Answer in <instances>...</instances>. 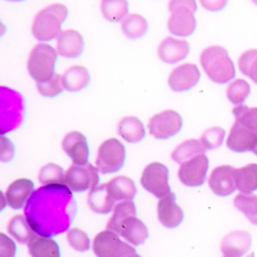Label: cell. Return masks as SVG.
I'll use <instances>...</instances> for the list:
<instances>
[{
	"mask_svg": "<svg viewBox=\"0 0 257 257\" xmlns=\"http://www.w3.org/2000/svg\"><path fill=\"white\" fill-rule=\"evenodd\" d=\"M201 66L208 79L216 84H226L235 77L233 61L222 47L206 48L201 54Z\"/></svg>",
	"mask_w": 257,
	"mask_h": 257,
	"instance_id": "cell-3",
	"label": "cell"
},
{
	"mask_svg": "<svg viewBox=\"0 0 257 257\" xmlns=\"http://www.w3.org/2000/svg\"><path fill=\"white\" fill-rule=\"evenodd\" d=\"M252 238L248 231L235 230L221 240V252L226 257H239L251 248Z\"/></svg>",
	"mask_w": 257,
	"mask_h": 257,
	"instance_id": "cell-20",
	"label": "cell"
},
{
	"mask_svg": "<svg viewBox=\"0 0 257 257\" xmlns=\"http://www.w3.org/2000/svg\"><path fill=\"white\" fill-rule=\"evenodd\" d=\"M181 128H183V118L180 113L173 109L155 114L148 122L149 134L160 141L175 137L181 132Z\"/></svg>",
	"mask_w": 257,
	"mask_h": 257,
	"instance_id": "cell-10",
	"label": "cell"
},
{
	"mask_svg": "<svg viewBox=\"0 0 257 257\" xmlns=\"http://www.w3.org/2000/svg\"><path fill=\"white\" fill-rule=\"evenodd\" d=\"M206 152V148L203 147L201 141L198 139H189V141H185L178 146L175 148V151L171 155V158H173L175 162L178 164H183L185 161L190 160V158L196 157V156L202 155V153Z\"/></svg>",
	"mask_w": 257,
	"mask_h": 257,
	"instance_id": "cell-32",
	"label": "cell"
},
{
	"mask_svg": "<svg viewBox=\"0 0 257 257\" xmlns=\"http://www.w3.org/2000/svg\"><path fill=\"white\" fill-rule=\"evenodd\" d=\"M118 134L123 138L127 143H141L146 137V127L138 117L127 116L123 117L118 123Z\"/></svg>",
	"mask_w": 257,
	"mask_h": 257,
	"instance_id": "cell-25",
	"label": "cell"
},
{
	"mask_svg": "<svg viewBox=\"0 0 257 257\" xmlns=\"http://www.w3.org/2000/svg\"><path fill=\"white\" fill-rule=\"evenodd\" d=\"M126 161V148L116 138L103 142L98 151L95 165L103 175L120 171Z\"/></svg>",
	"mask_w": 257,
	"mask_h": 257,
	"instance_id": "cell-6",
	"label": "cell"
},
{
	"mask_svg": "<svg viewBox=\"0 0 257 257\" xmlns=\"http://www.w3.org/2000/svg\"><path fill=\"white\" fill-rule=\"evenodd\" d=\"M36 86H38L39 93L43 96H47V98L58 96L64 89L62 75H59V73H56V75H54L50 80H48V81L36 82Z\"/></svg>",
	"mask_w": 257,
	"mask_h": 257,
	"instance_id": "cell-39",
	"label": "cell"
},
{
	"mask_svg": "<svg viewBox=\"0 0 257 257\" xmlns=\"http://www.w3.org/2000/svg\"><path fill=\"white\" fill-rule=\"evenodd\" d=\"M100 11L103 17L109 22H120L128 12L127 0H102Z\"/></svg>",
	"mask_w": 257,
	"mask_h": 257,
	"instance_id": "cell-33",
	"label": "cell"
},
{
	"mask_svg": "<svg viewBox=\"0 0 257 257\" xmlns=\"http://www.w3.org/2000/svg\"><path fill=\"white\" fill-rule=\"evenodd\" d=\"M26 116V103L18 91L2 86L0 89V126L2 135L22 126Z\"/></svg>",
	"mask_w": 257,
	"mask_h": 257,
	"instance_id": "cell-4",
	"label": "cell"
},
{
	"mask_svg": "<svg viewBox=\"0 0 257 257\" xmlns=\"http://www.w3.org/2000/svg\"><path fill=\"white\" fill-rule=\"evenodd\" d=\"M225 139V130L219 126L207 128L202 134L201 142L206 149H216L222 144Z\"/></svg>",
	"mask_w": 257,
	"mask_h": 257,
	"instance_id": "cell-40",
	"label": "cell"
},
{
	"mask_svg": "<svg viewBox=\"0 0 257 257\" xmlns=\"http://www.w3.org/2000/svg\"><path fill=\"white\" fill-rule=\"evenodd\" d=\"M149 29L148 21L141 15H128L121 21V30L123 35L130 40L142 39Z\"/></svg>",
	"mask_w": 257,
	"mask_h": 257,
	"instance_id": "cell-31",
	"label": "cell"
},
{
	"mask_svg": "<svg viewBox=\"0 0 257 257\" xmlns=\"http://www.w3.org/2000/svg\"><path fill=\"white\" fill-rule=\"evenodd\" d=\"M199 79H201V72L196 64L185 63L171 71L169 76V85L171 90L175 93H184L194 88L198 84Z\"/></svg>",
	"mask_w": 257,
	"mask_h": 257,
	"instance_id": "cell-13",
	"label": "cell"
},
{
	"mask_svg": "<svg viewBox=\"0 0 257 257\" xmlns=\"http://www.w3.org/2000/svg\"><path fill=\"white\" fill-rule=\"evenodd\" d=\"M67 240L71 247L76 251L85 252L90 248V239L88 234L79 228H71L67 231Z\"/></svg>",
	"mask_w": 257,
	"mask_h": 257,
	"instance_id": "cell-41",
	"label": "cell"
},
{
	"mask_svg": "<svg viewBox=\"0 0 257 257\" xmlns=\"http://www.w3.org/2000/svg\"><path fill=\"white\" fill-rule=\"evenodd\" d=\"M190 52L188 41L175 38H166L158 47V57L162 62L169 64L184 61Z\"/></svg>",
	"mask_w": 257,
	"mask_h": 257,
	"instance_id": "cell-19",
	"label": "cell"
},
{
	"mask_svg": "<svg viewBox=\"0 0 257 257\" xmlns=\"http://www.w3.org/2000/svg\"><path fill=\"white\" fill-rule=\"evenodd\" d=\"M234 206L237 210L243 212L245 217L257 225V196L252 193H242L240 192L235 198H234Z\"/></svg>",
	"mask_w": 257,
	"mask_h": 257,
	"instance_id": "cell-34",
	"label": "cell"
},
{
	"mask_svg": "<svg viewBox=\"0 0 257 257\" xmlns=\"http://www.w3.org/2000/svg\"><path fill=\"white\" fill-rule=\"evenodd\" d=\"M234 173H235V169L229 165L216 167L208 179V185L211 190L219 197H228L233 194L237 189Z\"/></svg>",
	"mask_w": 257,
	"mask_h": 257,
	"instance_id": "cell-15",
	"label": "cell"
},
{
	"mask_svg": "<svg viewBox=\"0 0 257 257\" xmlns=\"http://www.w3.org/2000/svg\"><path fill=\"white\" fill-rule=\"evenodd\" d=\"M170 13H174L176 11H190V12H197V2L196 0H170L169 3Z\"/></svg>",
	"mask_w": 257,
	"mask_h": 257,
	"instance_id": "cell-42",
	"label": "cell"
},
{
	"mask_svg": "<svg viewBox=\"0 0 257 257\" xmlns=\"http://www.w3.org/2000/svg\"><path fill=\"white\" fill-rule=\"evenodd\" d=\"M197 21L194 12L190 11H176L171 13V17L167 22V29L175 36L187 38L196 31Z\"/></svg>",
	"mask_w": 257,
	"mask_h": 257,
	"instance_id": "cell-21",
	"label": "cell"
},
{
	"mask_svg": "<svg viewBox=\"0 0 257 257\" xmlns=\"http://www.w3.org/2000/svg\"><path fill=\"white\" fill-rule=\"evenodd\" d=\"M157 213L161 224L169 229L178 228L184 220V211L176 203L175 194L173 192L170 193L169 196L160 198L157 205Z\"/></svg>",
	"mask_w": 257,
	"mask_h": 257,
	"instance_id": "cell-16",
	"label": "cell"
},
{
	"mask_svg": "<svg viewBox=\"0 0 257 257\" xmlns=\"http://www.w3.org/2000/svg\"><path fill=\"white\" fill-rule=\"evenodd\" d=\"M62 148L66 155L72 160L73 165H84L89 164V151L88 141L82 133L71 132L68 133L62 141Z\"/></svg>",
	"mask_w": 257,
	"mask_h": 257,
	"instance_id": "cell-14",
	"label": "cell"
},
{
	"mask_svg": "<svg viewBox=\"0 0 257 257\" xmlns=\"http://www.w3.org/2000/svg\"><path fill=\"white\" fill-rule=\"evenodd\" d=\"M76 213V201L66 184L43 185L25 206V216L34 230L45 237L70 230Z\"/></svg>",
	"mask_w": 257,
	"mask_h": 257,
	"instance_id": "cell-1",
	"label": "cell"
},
{
	"mask_svg": "<svg viewBox=\"0 0 257 257\" xmlns=\"http://www.w3.org/2000/svg\"><path fill=\"white\" fill-rule=\"evenodd\" d=\"M237 189L242 193H253L257 190V164H249L234 173Z\"/></svg>",
	"mask_w": 257,
	"mask_h": 257,
	"instance_id": "cell-30",
	"label": "cell"
},
{
	"mask_svg": "<svg viewBox=\"0 0 257 257\" xmlns=\"http://www.w3.org/2000/svg\"><path fill=\"white\" fill-rule=\"evenodd\" d=\"M201 6L208 12H220L226 7L228 0H199Z\"/></svg>",
	"mask_w": 257,
	"mask_h": 257,
	"instance_id": "cell-45",
	"label": "cell"
},
{
	"mask_svg": "<svg viewBox=\"0 0 257 257\" xmlns=\"http://www.w3.org/2000/svg\"><path fill=\"white\" fill-rule=\"evenodd\" d=\"M64 184L76 193L93 189L99 184V170L90 164L73 165L66 171Z\"/></svg>",
	"mask_w": 257,
	"mask_h": 257,
	"instance_id": "cell-9",
	"label": "cell"
},
{
	"mask_svg": "<svg viewBox=\"0 0 257 257\" xmlns=\"http://www.w3.org/2000/svg\"><path fill=\"white\" fill-rule=\"evenodd\" d=\"M64 176H66V173L59 165L48 164L41 167L39 173V181L41 185L64 184Z\"/></svg>",
	"mask_w": 257,
	"mask_h": 257,
	"instance_id": "cell-36",
	"label": "cell"
},
{
	"mask_svg": "<svg viewBox=\"0 0 257 257\" xmlns=\"http://www.w3.org/2000/svg\"><path fill=\"white\" fill-rule=\"evenodd\" d=\"M208 166L210 161L205 153L196 156L180 165L179 179L187 187H201L205 184Z\"/></svg>",
	"mask_w": 257,
	"mask_h": 257,
	"instance_id": "cell-11",
	"label": "cell"
},
{
	"mask_svg": "<svg viewBox=\"0 0 257 257\" xmlns=\"http://www.w3.org/2000/svg\"><path fill=\"white\" fill-rule=\"evenodd\" d=\"M120 235L123 237V239L127 240L130 244L138 247V245H142L148 239L149 231L148 228H147V225L141 219H138L137 216H133L128 217L123 222Z\"/></svg>",
	"mask_w": 257,
	"mask_h": 257,
	"instance_id": "cell-23",
	"label": "cell"
},
{
	"mask_svg": "<svg viewBox=\"0 0 257 257\" xmlns=\"http://www.w3.org/2000/svg\"><path fill=\"white\" fill-rule=\"evenodd\" d=\"M109 193L114 201H126V199H134L137 196L138 189L134 180L127 176H117L107 183Z\"/></svg>",
	"mask_w": 257,
	"mask_h": 257,
	"instance_id": "cell-27",
	"label": "cell"
},
{
	"mask_svg": "<svg viewBox=\"0 0 257 257\" xmlns=\"http://www.w3.org/2000/svg\"><path fill=\"white\" fill-rule=\"evenodd\" d=\"M252 2H253V3L256 4V6H257V0H252Z\"/></svg>",
	"mask_w": 257,
	"mask_h": 257,
	"instance_id": "cell-47",
	"label": "cell"
},
{
	"mask_svg": "<svg viewBox=\"0 0 257 257\" xmlns=\"http://www.w3.org/2000/svg\"><path fill=\"white\" fill-rule=\"evenodd\" d=\"M239 71L257 84V49L247 50L238 59Z\"/></svg>",
	"mask_w": 257,
	"mask_h": 257,
	"instance_id": "cell-37",
	"label": "cell"
},
{
	"mask_svg": "<svg viewBox=\"0 0 257 257\" xmlns=\"http://www.w3.org/2000/svg\"><path fill=\"white\" fill-rule=\"evenodd\" d=\"M16 254V245L6 234H0V256L13 257Z\"/></svg>",
	"mask_w": 257,
	"mask_h": 257,
	"instance_id": "cell-44",
	"label": "cell"
},
{
	"mask_svg": "<svg viewBox=\"0 0 257 257\" xmlns=\"http://www.w3.org/2000/svg\"><path fill=\"white\" fill-rule=\"evenodd\" d=\"M8 2H12V3H20V2H25V0H8Z\"/></svg>",
	"mask_w": 257,
	"mask_h": 257,
	"instance_id": "cell-46",
	"label": "cell"
},
{
	"mask_svg": "<svg viewBox=\"0 0 257 257\" xmlns=\"http://www.w3.org/2000/svg\"><path fill=\"white\" fill-rule=\"evenodd\" d=\"M62 80H63L64 90L70 93H79L90 84V73L88 68L82 66H73L64 72Z\"/></svg>",
	"mask_w": 257,
	"mask_h": 257,
	"instance_id": "cell-24",
	"label": "cell"
},
{
	"mask_svg": "<svg viewBox=\"0 0 257 257\" xmlns=\"http://www.w3.org/2000/svg\"><path fill=\"white\" fill-rule=\"evenodd\" d=\"M58 50L47 43H40L31 50L27 62V71L36 82H44L56 75Z\"/></svg>",
	"mask_w": 257,
	"mask_h": 257,
	"instance_id": "cell-5",
	"label": "cell"
},
{
	"mask_svg": "<svg viewBox=\"0 0 257 257\" xmlns=\"http://www.w3.org/2000/svg\"><path fill=\"white\" fill-rule=\"evenodd\" d=\"M29 252L34 257H59L61 249L56 240L52 237H45L36 234L29 243Z\"/></svg>",
	"mask_w": 257,
	"mask_h": 257,
	"instance_id": "cell-26",
	"label": "cell"
},
{
	"mask_svg": "<svg viewBox=\"0 0 257 257\" xmlns=\"http://www.w3.org/2000/svg\"><path fill=\"white\" fill-rule=\"evenodd\" d=\"M15 146L6 135H2V149H0V160L2 162H9L15 157Z\"/></svg>",
	"mask_w": 257,
	"mask_h": 257,
	"instance_id": "cell-43",
	"label": "cell"
},
{
	"mask_svg": "<svg viewBox=\"0 0 257 257\" xmlns=\"http://www.w3.org/2000/svg\"><path fill=\"white\" fill-rule=\"evenodd\" d=\"M141 183L144 189L157 198H164L171 193L169 185V169L161 162H152L143 170Z\"/></svg>",
	"mask_w": 257,
	"mask_h": 257,
	"instance_id": "cell-8",
	"label": "cell"
},
{
	"mask_svg": "<svg viewBox=\"0 0 257 257\" xmlns=\"http://www.w3.org/2000/svg\"><path fill=\"white\" fill-rule=\"evenodd\" d=\"M133 216H137V207H135V203L133 202V199L120 201L116 206H114L113 215H112L108 224H107V229L120 234L123 222H125L128 217Z\"/></svg>",
	"mask_w": 257,
	"mask_h": 257,
	"instance_id": "cell-28",
	"label": "cell"
},
{
	"mask_svg": "<svg viewBox=\"0 0 257 257\" xmlns=\"http://www.w3.org/2000/svg\"><path fill=\"white\" fill-rule=\"evenodd\" d=\"M93 251L98 257H121L137 254L135 245L127 244L120 239L118 233L113 230L100 231L93 242Z\"/></svg>",
	"mask_w": 257,
	"mask_h": 257,
	"instance_id": "cell-7",
	"label": "cell"
},
{
	"mask_svg": "<svg viewBox=\"0 0 257 257\" xmlns=\"http://www.w3.org/2000/svg\"><path fill=\"white\" fill-rule=\"evenodd\" d=\"M249 93H251V86L243 79L234 80L226 89V96H228L229 102L233 103L234 105L243 104L245 99L248 98Z\"/></svg>",
	"mask_w": 257,
	"mask_h": 257,
	"instance_id": "cell-35",
	"label": "cell"
},
{
	"mask_svg": "<svg viewBox=\"0 0 257 257\" xmlns=\"http://www.w3.org/2000/svg\"><path fill=\"white\" fill-rule=\"evenodd\" d=\"M34 192H35L34 181L26 178L17 179L7 189V203H8V206L15 208V210L25 208V206L29 202V199L31 198Z\"/></svg>",
	"mask_w": 257,
	"mask_h": 257,
	"instance_id": "cell-17",
	"label": "cell"
},
{
	"mask_svg": "<svg viewBox=\"0 0 257 257\" xmlns=\"http://www.w3.org/2000/svg\"><path fill=\"white\" fill-rule=\"evenodd\" d=\"M226 146L235 153L253 152L254 155H257V137L237 120L231 126V130L226 139Z\"/></svg>",
	"mask_w": 257,
	"mask_h": 257,
	"instance_id": "cell-12",
	"label": "cell"
},
{
	"mask_svg": "<svg viewBox=\"0 0 257 257\" xmlns=\"http://www.w3.org/2000/svg\"><path fill=\"white\" fill-rule=\"evenodd\" d=\"M68 8L63 4H52L38 13L32 24V35L36 40L47 43L61 34L62 24L67 20Z\"/></svg>",
	"mask_w": 257,
	"mask_h": 257,
	"instance_id": "cell-2",
	"label": "cell"
},
{
	"mask_svg": "<svg viewBox=\"0 0 257 257\" xmlns=\"http://www.w3.org/2000/svg\"><path fill=\"white\" fill-rule=\"evenodd\" d=\"M84 38L76 30H66L57 38V50L64 58H77L84 53Z\"/></svg>",
	"mask_w": 257,
	"mask_h": 257,
	"instance_id": "cell-18",
	"label": "cell"
},
{
	"mask_svg": "<svg viewBox=\"0 0 257 257\" xmlns=\"http://www.w3.org/2000/svg\"><path fill=\"white\" fill-rule=\"evenodd\" d=\"M8 233L20 243H29L36 235V231L31 226L27 217L24 215H16L8 224Z\"/></svg>",
	"mask_w": 257,
	"mask_h": 257,
	"instance_id": "cell-29",
	"label": "cell"
},
{
	"mask_svg": "<svg viewBox=\"0 0 257 257\" xmlns=\"http://www.w3.org/2000/svg\"><path fill=\"white\" fill-rule=\"evenodd\" d=\"M89 207L96 213H102V215H107L113 210L116 205V201L112 198L111 193H109L107 184L96 185L95 188L90 189L88 197Z\"/></svg>",
	"mask_w": 257,
	"mask_h": 257,
	"instance_id": "cell-22",
	"label": "cell"
},
{
	"mask_svg": "<svg viewBox=\"0 0 257 257\" xmlns=\"http://www.w3.org/2000/svg\"><path fill=\"white\" fill-rule=\"evenodd\" d=\"M235 120L242 122L249 132L257 137V108H248L244 104H238L233 111Z\"/></svg>",
	"mask_w": 257,
	"mask_h": 257,
	"instance_id": "cell-38",
	"label": "cell"
}]
</instances>
